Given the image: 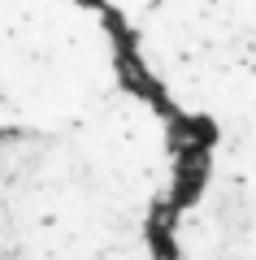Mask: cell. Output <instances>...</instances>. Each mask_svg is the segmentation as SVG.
Returning a JSON list of instances; mask_svg holds the SVG:
<instances>
[{"mask_svg": "<svg viewBox=\"0 0 256 260\" xmlns=\"http://www.w3.org/2000/svg\"><path fill=\"white\" fill-rule=\"evenodd\" d=\"M178 143L156 113L0 135V260H169Z\"/></svg>", "mask_w": 256, "mask_h": 260, "instance_id": "1", "label": "cell"}]
</instances>
